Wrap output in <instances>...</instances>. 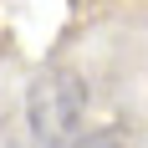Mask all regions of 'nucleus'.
<instances>
[{
    "mask_svg": "<svg viewBox=\"0 0 148 148\" xmlns=\"http://www.w3.org/2000/svg\"><path fill=\"white\" fill-rule=\"evenodd\" d=\"M77 148H128V133H123V128H97V133L82 138Z\"/></svg>",
    "mask_w": 148,
    "mask_h": 148,
    "instance_id": "nucleus-2",
    "label": "nucleus"
},
{
    "mask_svg": "<svg viewBox=\"0 0 148 148\" xmlns=\"http://www.w3.org/2000/svg\"><path fill=\"white\" fill-rule=\"evenodd\" d=\"M87 112V82L72 66H46L26 92V118L41 148H77Z\"/></svg>",
    "mask_w": 148,
    "mask_h": 148,
    "instance_id": "nucleus-1",
    "label": "nucleus"
}]
</instances>
